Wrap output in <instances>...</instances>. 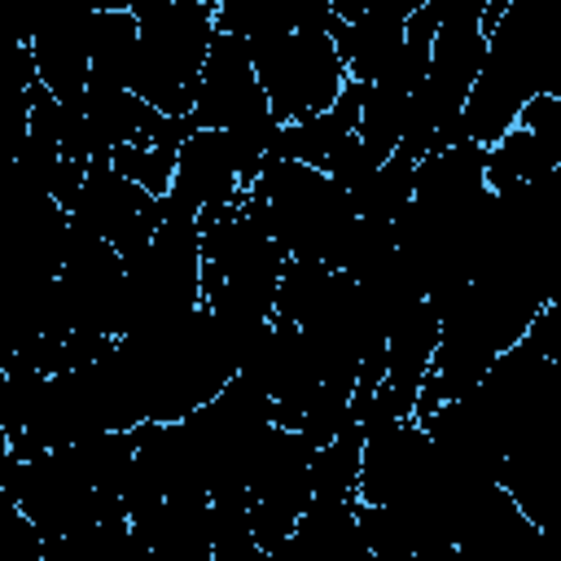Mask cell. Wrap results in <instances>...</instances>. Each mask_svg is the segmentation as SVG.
I'll list each match as a JSON object with an SVG mask.
<instances>
[{"instance_id": "obj_2", "label": "cell", "mask_w": 561, "mask_h": 561, "mask_svg": "<svg viewBox=\"0 0 561 561\" xmlns=\"http://www.w3.org/2000/svg\"><path fill=\"white\" fill-rule=\"evenodd\" d=\"M127 88L167 118H193L202 70L219 31V0H145Z\"/></svg>"}, {"instance_id": "obj_6", "label": "cell", "mask_w": 561, "mask_h": 561, "mask_svg": "<svg viewBox=\"0 0 561 561\" xmlns=\"http://www.w3.org/2000/svg\"><path fill=\"white\" fill-rule=\"evenodd\" d=\"M267 118H276V114L263 96L250 39H241L232 31H215V44H210V57L202 70V92L193 105V123L210 127V131H241V127H254Z\"/></svg>"}, {"instance_id": "obj_1", "label": "cell", "mask_w": 561, "mask_h": 561, "mask_svg": "<svg viewBox=\"0 0 561 561\" xmlns=\"http://www.w3.org/2000/svg\"><path fill=\"white\" fill-rule=\"evenodd\" d=\"M245 206L263 219L276 245L298 263H324L342 272L351 241L359 232L355 202L333 175L276 153L267 158L259 180L245 188Z\"/></svg>"}, {"instance_id": "obj_8", "label": "cell", "mask_w": 561, "mask_h": 561, "mask_svg": "<svg viewBox=\"0 0 561 561\" xmlns=\"http://www.w3.org/2000/svg\"><path fill=\"white\" fill-rule=\"evenodd\" d=\"M31 61H35V79L61 101V105H83L88 83H92V13H70L57 18L48 26H39L35 35H22Z\"/></svg>"}, {"instance_id": "obj_3", "label": "cell", "mask_w": 561, "mask_h": 561, "mask_svg": "<svg viewBox=\"0 0 561 561\" xmlns=\"http://www.w3.org/2000/svg\"><path fill=\"white\" fill-rule=\"evenodd\" d=\"M250 48H254V70H259L263 96L280 127L329 114L351 83V70L333 39V4H329L324 22L298 26L276 39H259Z\"/></svg>"}, {"instance_id": "obj_4", "label": "cell", "mask_w": 561, "mask_h": 561, "mask_svg": "<svg viewBox=\"0 0 561 561\" xmlns=\"http://www.w3.org/2000/svg\"><path fill=\"white\" fill-rule=\"evenodd\" d=\"M127 263V320L123 337L158 324H175L202 307V228L188 215H171L158 237Z\"/></svg>"}, {"instance_id": "obj_5", "label": "cell", "mask_w": 561, "mask_h": 561, "mask_svg": "<svg viewBox=\"0 0 561 561\" xmlns=\"http://www.w3.org/2000/svg\"><path fill=\"white\" fill-rule=\"evenodd\" d=\"M70 224H79L83 232L101 237L123 259H131L167 224V202L145 193V188H136L131 180H123L110 167V158H92V167L83 175V188H79V197L70 206Z\"/></svg>"}, {"instance_id": "obj_7", "label": "cell", "mask_w": 561, "mask_h": 561, "mask_svg": "<svg viewBox=\"0 0 561 561\" xmlns=\"http://www.w3.org/2000/svg\"><path fill=\"white\" fill-rule=\"evenodd\" d=\"M241 197H245V180H241V167H237V153H232L228 131L197 127L184 140V149H180L167 210L171 215L202 219V215H215V210L237 206Z\"/></svg>"}, {"instance_id": "obj_9", "label": "cell", "mask_w": 561, "mask_h": 561, "mask_svg": "<svg viewBox=\"0 0 561 561\" xmlns=\"http://www.w3.org/2000/svg\"><path fill=\"white\" fill-rule=\"evenodd\" d=\"M364 425L346 421L342 434L316 447L311 456V504H355L364 478Z\"/></svg>"}]
</instances>
